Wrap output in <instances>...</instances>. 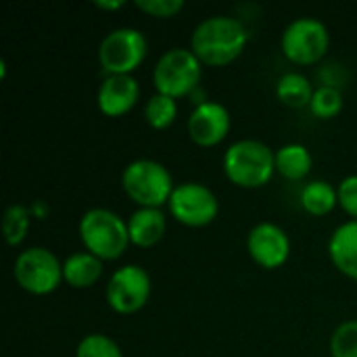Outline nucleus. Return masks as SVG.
Masks as SVG:
<instances>
[{
    "instance_id": "1",
    "label": "nucleus",
    "mask_w": 357,
    "mask_h": 357,
    "mask_svg": "<svg viewBox=\"0 0 357 357\" xmlns=\"http://www.w3.org/2000/svg\"><path fill=\"white\" fill-rule=\"evenodd\" d=\"M249 42L247 27L228 15H218L201 21L190 38V50L203 65L226 67L236 61Z\"/></svg>"
},
{
    "instance_id": "2",
    "label": "nucleus",
    "mask_w": 357,
    "mask_h": 357,
    "mask_svg": "<svg viewBox=\"0 0 357 357\" xmlns=\"http://www.w3.org/2000/svg\"><path fill=\"white\" fill-rule=\"evenodd\" d=\"M224 174L238 188H261L276 174V153L259 140H238L224 153Z\"/></svg>"
},
{
    "instance_id": "3",
    "label": "nucleus",
    "mask_w": 357,
    "mask_h": 357,
    "mask_svg": "<svg viewBox=\"0 0 357 357\" xmlns=\"http://www.w3.org/2000/svg\"><path fill=\"white\" fill-rule=\"evenodd\" d=\"M77 230L86 251L102 261L119 259L130 245L128 222H123L111 209L96 207L86 211L79 220Z\"/></svg>"
},
{
    "instance_id": "4",
    "label": "nucleus",
    "mask_w": 357,
    "mask_h": 357,
    "mask_svg": "<svg viewBox=\"0 0 357 357\" xmlns=\"http://www.w3.org/2000/svg\"><path fill=\"white\" fill-rule=\"evenodd\" d=\"M121 186L136 205L149 209H161L165 203H169V197L176 188L167 167L153 159H136L126 165L121 174Z\"/></svg>"
},
{
    "instance_id": "5",
    "label": "nucleus",
    "mask_w": 357,
    "mask_h": 357,
    "mask_svg": "<svg viewBox=\"0 0 357 357\" xmlns=\"http://www.w3.org/2000/svg\"><path fill=\"white\" fill-rule=\"evenodd\" d=\"M203 63L188 48H172L159 56L153 69V84L157 94L182 98L199 90L203 77Z\"/></svg>"
},
{
    "instance_id": "6",
    "label": "nucleus",
    "mask_w": 357,
    "mask_h": 357,
    "mask_svg": "<svg viewBox=\"0 0 357 357\" xmlns=\"http://www.w3.org/2000/svg\"><path fill=\"white\" fill-rule=\"evenodd\" d=\"M149 52V42L142 31L134 27H119L109 31L98 46V63L107 75H132Z\"/></svg>"
},
{
    "instance_id": "7",
    "label": "nucleus",
    "mask_w": 357,
    "mask_h": 357,
    "mask_svg": "<svg viewBox=\"0 0 357 357\" xmlns=\"http://www.w3.org/2000/svg\"><path fill=\"white\" fill-rule=\"evenodd\" d=\"M17 284L31 295H50L63 282V264L44 247H29L21 251L13 268Z\"/></svg>"
},
{
    "instance_id": "8",
    "label": "nucleus",
    "mask_w": 357,
    "mask_h": 357,
    "mask_svg": "<svg viewBox=\"0 0 357 357\" xmlns=\"http://www.w3.org/2000/svg\"><path fill=\"white\" fill-rule=\"evenodd\" d=\"M331 46V33L326 25L312 17H301L282 33L280 48L282 54L295 65H314L318 63Z\"/></svg>"
},
{
    "instance_id": "9",
    "label": "nucleus",
    "mask_w": 357,
    "mask_h": 357,
    "mask_svg": "<svg viewBox=\"0 0 357 357\" xmlns=\"http://www.w3.org/2000/svg\"><path fill=\"white\" fill-rule=\"evenodd\" d=\"M167 207L176 222L188 228H203L218 218L220 201L215 192L205 184L186 182L174 188Z\"/></svg>"
},
{
    "instance_id": "10",
    "label": "nucleus",
    "mask_w": 357,
    "mask_h": 357,
    "mask_svg": "<svg viewBox=\"0 0 357 357\" xmlns=\"http://www.w3.org/2000/svg\"><path fill=\"white\" fill-rule=\"evenodd\" d=\"M151 276L140 266H123L113 272L107 284V303L115 314L130 316L140 312L151 299Z\"/></svg>"
},
{
    "instance_id": "11",
    "label": "nucleus",
    "mask_w": 357,
    "mask_h": 357,
    "mask_svg": "<svg viewBox=\"0 0 357 357\" xmlns=\"http://www.w3.org/2000/svg\"><path fill=\"white\" fill-rule=\"evenodd\" d=\"M247 251L251 259L264 270H278L289 261L291 241L289 234L270 222L257 224L247 236Z\"/></svg>"
},
{
    "instance_id": "12",
    "label": "nucleus",
    "mask_w": 357,
    "mask_h": 357,
    "mask_svg": "<svg viewBox=\"0 0 357 357\" xmlns=\"http://www.w3.org/2000/svg\"><path fill=\"white\" fill-rule=\"evenodd\" d=\"M232 119L222 102L205 100L195 107L188 117V136L195 144L203 149L218 146L230 134Z\"/></svg>"
},
{
    "instance_id": "13",
    "label": "nucleus",
    "mask_w": 357,
    "mask_h": 357,
    "mask_svg": "<svg viewBox=\"0 0 357 357\" xmlns=\"http://www.w3.org/2000/svg\"><path fill=\"white\" fill-rule=\"evenodd\" d=\"M140 86L132 75H107L98 88V109L107 117L126 115L138 100Z\"/></svg>"
},
{
    "instance_id": "14",
    "label": "nucleus",
    "mask_w": 357,
    "mask_h": 357,
    "mask_svg": "<svg viewBox=\"0 0 357 357\" xmlns=\"http://www.w3.org/2000/svg\"><path fill=\"white\" fill-rule=\"evenodd\" d=\"M328 255L341 274L357 282V220L341 224L333 232L328 241Z\"/></svg>"
},
{
    "instance_id": "15",
    "label": "nucleus",
    "mask_w": 357,
    "mask_h": 357,
    "mask_svg": "<svg viewBox=\"0 0 357 357\" xmlns=\"http://www.w3.org/2000/svg\"><path fill=\"white\" fill-rule=\"evenodd\" d=\"M165 228H167V218H165V213L161 209L140 207L128 220L130 243L140 247V249L155 247L163 238Z\"/></svg>"
},
{
    "instance_id": "16",
    "label": "nucleus",
    "mask_w": 357,
    "mask_h": 357,
    "mask_svg": "<svg viewBox=\"0 0 357 357\" xmlns=\"http://www.w3.org/2000/svg\"><path fill=\"white\" fill-rule=\"evenodd\" d=\"M102 276V259L88 251L69 255L63 261V280L71 289H90Z\"/></svg>"
},
{
    "instance_id": "17",
    "label": "nucleus",
    "mask_w": 357,
    "mask_h": 357,
    "mask_svg": "<svg viewBox=\"0 0 357 357\" xmlns=\"http://www.w3.org/2000/svg\"><path fill=\"white\" fill-rule=\"evenodd\" d=\"M314 159L303 144H284L276 151V172L287 180H303L312 172Z\"/></svg>"
},
{
    "instance_id": "18",
    "label": "nucleus",
    "mask_w": 357,
    "mask_h": 357,
    "mask_svg": "<svg viewBox=\"0 0 357 357\" xmlns=\"http://www.w3.org/2000/svg\"><path fill=\"white\" fill-rule=\"evenodd\" d=\"M337 205H339V192L326 180H314L305 184L301 190V207L314 218L328 215Z\"/></svg>"
},
{
    "instance_id": "19",
    "label": "nucleus",
    "mask_w": 357,
    "mask_h": 357,
    "mask_svg": "<svg viewBox=\"0 0 357 357\" xmlns=\"http://www.w3.org/2000/svg\"><path fill=\"white\" fill-rule=\"evenodd\" d=\"M314 88L310 84V79L301 73H284L278 84H276V96L282 105L291 107V109H301V107H310L312 98H314Z\"/></svg>"
},
{
    "instance_id": "20",
    "label": "nucleus",
    "mask_w": 357,
    "mask_h": 357,
    "mask_svg": "<svg viewBox=\"0 0 357 357\" xmlns=\"http://www.w3.org/2000/svg\"><path fill=\"white\" fill-rule=\"evenodd\" d=\"M178 117V105L176 98H169L165 94H155L144 105V119L153 130H167L174 126Z\"/></svg>"
},
{
    "instance_id": "21",
    "label": "nucleus",
    "mask_w": 357,
    "mask_h": 357,
    "mask_svg": "<svg viewBox=\"0 0 357 357\" xmlns=\"http://www.w3.org/2000/svg\"><path fill=\"white\" fill-rule=\"evenodd\" d=\"M29 220H31V211L25 205H10L4 211L2 218V232H4V241L10 247H17L25 241L27 230H29Z\"/></svg>"
},
{
    "instance_id": "22",
    "label": "nucleus",
    "mask_w": 357,
    "mask_h": 357,
    "mask_svg": "<svg viewBox=\"0 0 357 357\" xmlns=\"http://www.w3.org/2000/svg\"><path fill=\"white\" fill-rule=\"evenodd\" d=\"M310 109L318 119H333L343 109V94L335 86H320L314 92Z\"/></svg>"
},
{
    "instance_id": "23",
    "label": "nucleus",
    "mask_w": 357,
    "mask_h": 357,
    "mask_svg": "<svg viewBox=\"0 0 357 357\" xmlns=\"http://www.w3.org/2000/svg\"><path fill=\"white\" fill-rule=\"evenodd\" d=\"M75 357H123V354L111 337L94 333L77 343Z\"/></svg>"
},
{
    "instance_id": "24",
    "label": "nucleus",
    "mask_w": 357,
    "mask_h": 357,
    "mask_svg": "<svg viewBox=\"0 0 357 357\" xmlns=\"http://www.w3.org/2000/svg\"><path fill=\"white\" fill-rule=\"evenodd\" d=\"M331 356L357 357V320L343 322L331 337Z\"/></svg>"
},
{
    "instance_id": "25",
    "label": "nucleus",
    "mask_w": 357,
    "mask_h": 357,
    "mask_svg": "<svg viewBox=\"0 0 357 357\" xmlns=\"http://www.w3.org/2000/svg\"><path fill=\"white\" fill-rule=\"evenodd\" d=\"M134 4L144 15H151L155 19H172L184 8L182 0H136Z\"/></svg>"
},
{
    "instance_id": "26",
    "label": "nucleus",
    "mask_w": 357,
    "mask_h": 357,
    "mask_svg": "<svg viewBox=\"0 0 357 357\" xmlns=\"http://www.w3.org/2000/svg\"><path fill=\"white\" fill-rule=\"evenodd\" d=\"M337 192H339V205L345 209L347 215L357 220V174L343 178Z\"/></svg>"
},
{
    "instance_id": "27",
    "label": "nucleus",
    "mask_w": 357,
    "mask_h": 357,
    "mask_svg": "<svg viewBox=\"0 0 357 357\" xmlns=\"http://www.w3.org/2000/svg\"><path fill=\"white\" fill-rule=\"evenodd\" d=\"M94 6L100 10H119L126 6V0H94Z\"/></svg>"
}]
</instances>
